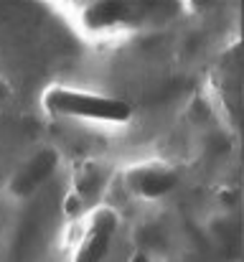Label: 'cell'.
I'll return each instance as SVG.
<instances>
[{
	"label": "cell",
	"mask_w": 244,
	"mask_h": 262,
	"mask_svg": "<svg viewBox=\"0 0 244 262\" xmlns=\"http://www.w3.org/2000/svg\"><path fill=\"white\" fill-rule=\"evenodd\" d=\"M43 107L61 117H81L97 122H127L132 117L130 102L120 97H104L94 92H79L69 87H51L43 92Z\"/></svg>",
	"instance_id": "obj_1"
},
{
	"label": "cell",
	"mask_w": 244,
	"mask_h": 262,
	"mask_svg": "<svg viewBox=\"0 0 244 262\" xmlns=\"http://www.w3.org/2000/svg\"><path fill=\"white\" fill-rule=\"evenodd\" d=\"M120 227V216L115 209L109 206H99L92 211L86 229L81 234L77 252H74V262H104L109 255L112 239L117 234Z\"/></svg>",
	"instance_id": "obj_2"
},
{
	"label": "cell",
	"mask_w": 244,
	"mask_h": 262,
	"mask_svg": "<svg viewBox=\"0 0 244 262\" xmlns=\"http://www.w3.org/2000/svg\"><path fill=\"white\" fill-rule=\"evenodd\" d=\"M127 186L145 196V199H161L165 193H170L178 183V176L165 166H156V163H145V166H135L125 173Z\"/></svg>",
	"instance_id": "obj_3"
},
{
	"label": "cell",
	"mask_w": 244,
	"mask_h": 262,
	"mask_svg": "<svg viewBox=\"0 0 244 262\" xmlns=\"http://www.w3.org/2000/svg\"><path fill=\"white\" fill-rule=\"evenodd\" d=\"M54 166H56V156H54L51 150L38 153L36 158H31V161L20 168V173L13 178V191H15L18 196L31 193L33 188H38V186L43 183V178L54 171Z\"/></svg>",
	"instance_id": "obj_4"
},
{
	"label": "cell",
	"mask_w": 244,
	"mask_h": 262,
	"mask_svg": "<svg viewBox=\"0 0 244 262\" xmlns=\"http://www.w3.org/2000/svg\"><path fill=\"white\" fill-rule=\"evenodd\" d=\"M122 15H125V5L120 0H102L89 8L86 20L92 26H109V23H117Z\"/></svg>",
	"instance_id": "obj_5"
}]
</instances>
